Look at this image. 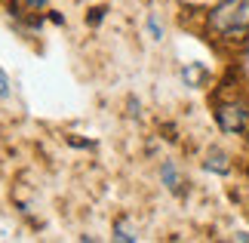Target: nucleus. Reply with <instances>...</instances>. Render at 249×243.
I'll return each mask as SVG.
<instances>
[{
    "label": "nucleus",
    "mask_w": 249,
    "mask_h": 243,
    "mask_svg": "<svg viewBox=\"0 0 249 243\" xmlns=\"http://www.w3.org/2000/svg\"><path fill=\"white\" fill-rule=\"evenodd\" d=\"M114 240H120V243H136L139 234H132L126 222H117V225H114Z\"/></svg>",
    "instance_id": "423d86ee"
},
{
    "label": "nucleus",
    "mask_w": 249,
    "mask_h": 243,
    "mask_svg": "<svg viewBox=\"0 0 249 243\" xmlns=\"http://www.w3.org/2000/svg\"><path fill=\"white\" fill-rule=\"evenodd\" d=\"M0 99H9V77L3 74V68H0Z\"/></svg>",
    "instance_id": "6e6552de"
},
{
    "label": "nucleus",
    "mask_w": 249,
    "mask_h": 243,
    "mask_svg": "<svg viewBox=\"0 0 249 243\" xmlns=\"http://www.w3.org/2000/svg\"><path fill=\"white\" fill-rule=\"evenodd\" d=\"M160 182H163L172 194H181V176H178V169H176L172 160H166L163 167H160Z\"/></svg>",
    "instance_id": "20e7f679"
},
{
    "label": "nucleus",
    "mask_w": 249,
    "mask_h": 243,
    "mask_svg": "<svg viewBox=\"0 0 249 243\" xmlns=\"http://www.w3.org/2000/svg\"><path fill=\"white\" fill-rule=\"evenodd\" d=\"M203 169H209V172H218V176H228V172H231V157H228L225 151L213 148V151L206 154V160H203Z\"/></svg>",
    "instance_id": "7ed1b4c3"
},
{
    "label": "nucleus",
    "mask_w": 249,
    "mask_h": 243,
    "mask_svg": "<svg viewBox=\"0 0 249 243\" xmlns=\"http://www.w3.org/2000/svg\"><path fill=\"white\" fill-rule=\"evenodd\" d=\"M215 123L218 130L228 135H243L249 132V105L234 99V102H222L215 108Z\"/></svg>",
    "instance_id": "f03ea898"
},
{
    "label": "nucleus",
    "mask_w": 249,
    "mask_h": 243,
    "mask_svg": "<svg viewBox=\"0 0 249 243\" xmlns=\"http://www.w3.org/2000/svg\"><path fill=\"white\" fill-rule=\"evenodd\" d=\"M50 0H25V6H31V9H43Z\"/></svg>",
    "instance_id": "1a4fd4ad"
},
{
    "label": "nucleus",
    "mask_w": 249,
    "mask_h": 243,
    "mask_svg": "<svg viewBox=\"0 0 249 243\" xmlns=\"http://www.w3.org/2000/svg\"><path fill=\"white\" fill-rule=\"evenodd\" d=\"M148 31H151V37H154V40H163V25L157 22V16H154V13L148 16Z\"/></svg>",
    "instance_id": "0eeeda50"
},
{
    "label": "nucleus",
    "mask_w": 249,
    "mask_h": 243,
    "mask_svg": "<svg viewBox=\"0 0 249 243\" xmlns=\"http://www.w3.org/2000/svg\"><path fill=\"white\" fill-rule=\"evenodd\" d=\"M181 77H185L188 86H203V80H206V68L200 65V62H191L185 71H181Z\"/></svg>",
    "instance_id": "39448f33"
},
{
    "label": "nucleus",
    "mask_w": 249,
    "mask_h": 243,
    "mask_svg": "<svg viewBox=\"0 0 249 243\" xmlns=\"http://www.w3.org/2000/svg\"><path fill=\"white\" fill-rule=\"evenodd\" d=\"M234 240H243V243H249V234H246V231H240V234H234Z\"/></svg>",
    "instance_id": "9b49d317"
},
{
    "label": "nucleus",
    "mask_w": 249,
    "mask_h": 243,
    "mask_svg": "<svg viewBox=\"0 0 249 243\" xmlns=\"http://www.w3.org/2000/svg\"><path fill=\"white\" fill-rule=\"evenodd\" d=\"M209 34L222 40H246L249 37V0H222L206 16Z\"/></svg>",
    "instance_id": "f257e3e1"
},
{
    "label": "nucleus",
    "mask_w": 249,
    "mask_h": 243,
    "mask_svg": "<svg viewBox=\"0 0 249 243\" xmlns=\"http://www.w3.org/2000/svg\"><path fill=\"white\" fill-rule=\"evenodd\" d=\"M102 16H105V9H102V6H99V9H92L89 22H92V25H99V22H102Z\"/></svg>",
    "instance_id": "9d476101"
}]
</instances>
